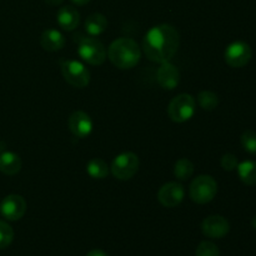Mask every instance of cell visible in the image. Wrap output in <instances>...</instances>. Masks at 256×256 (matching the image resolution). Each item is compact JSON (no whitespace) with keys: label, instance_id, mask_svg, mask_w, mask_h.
I'll return each mask as SVG.
<instances>
[{"label":"cell","instance_id":"6da1fadb","mask_svg":"<svg viewBox=\"0 0 256 256\" xmlns=\"http://www.w3.org/2000/svg\"><path fill=\"white\" fill-rule=\"evenodd\" d=\"M179 45V32L170 24H160L152 26L145 34L142 49L148 59L162 64L174 58Z\"/></svg>","mask_w":256,"mask_h":256},{"label":"cell","instance_id":"7a4b0ae2","mask_svg":"<svg viewBox=\"0 0 256 256\" xmlns=\"http://www.w3.org/2000/svg\"><path fill=\"white\" fill-rule=\"evenodd\" d=\"M110 62L122 70H129L136 66L142 58V52L135 40L130 38H119L110 44L108 49Z\"/></svg>","mask_w":256,"mask_h":256},{"label":"cell","instance_id":"3957f363","mask_svg":"<svg viewBox=\"0 0 256 256\" xmlns=\"http://www.w3.org/2000/svg\"><path fill=\"white\" fill-rule=\"evenodd\" d=\"M218 192V182L210 175H199L192 182L189 188L190 199L196 204H208Z\"/></svg>","mask_w":256,"mask_h":256},{"label":"cell","instance_id":"277c9868","mask_svg":"<svg viewBox=\"0 0 256 256\" xmlns=\"http://www.w3.org/2000/svg\"><path fill=\"white\" fill-rule=\"evenodd\" d=\"M78 55L90 65H102L106 60L108 52L104 44L94 36H85L80 39L78 45Z\"/></svg>","mask_w":256,"mask_h":256},{"label":"cell","instance_id":"5b68a950","mask_svg":"<svg viewBox=\"0 0 256 256\" xmlns=\"http://www.w3.org/2000/svg\"><path fill=\"white\" fill-rule=\"evenodd\" d=\"M196 102L190 94H179L169 102L168 115L174 122H185L195 114Z\"/></svg>","mask_w":256,"mask_h":256},{"label":"cell","instance_id":"8992f818","mask_svg":"<svg viewBox=\"0 0 256 256\" xmlns=\"http://www.w3.org/2000/svg\"><path fill=\"white\" fill-rule=\"evenodd\" d=\"M139 158L132 152H125L116 155L112 160L110 172L118 180H130L139 170Z\"/></svg>","mask_w":256,"mask_h":256},{"label":"cell","instance_id":"52a82bcc","mask_svg":"<svg viewBox=\"0 0 256 256\" xmlns=\"http://www.w3.org/2000/svg\"><path fill=\"white\" fill-rule=\"evenodd\" d=\"M62 74L64 79L74 88H85L90 82V72L82 62L78 60L62 62Z\"/></svg>","mask_w":256,"mask_h":256},{"label":"cell","instance_id":"ba28073f","mask_svg":"<svg viewBox=\"0 0 256 256\" xmlns=\"http://www.w3.org/2000/svg\"><path fill=\"white\" fill-rule=\"evenodd\" d=\"M225 62L229 66L242 68L252 60V50L250 45L245 42H234L225 49Z\"/></svg>","mask_w":256,"mask_h":256},{"label":"cell","instance_id":"9c48e42d","mask_svg":"<svg viewBox=\"0 0 256 256\" xmlns=\"http://www.w3.org/2000/svg\"><path fill=\"white\" fill-rule=\"evenodd\" d=\"M0 212L9 222H16L26 212V202L22 195H8L0 204Z\"/></svg>","mask_w":256,"mask_h":256},{"label":"cell","instance_id":"30bf717a","mask_svg":"<svg viewBox=\"0 0 256 256\" xmlns=\"http://www.w3.org/2000/svg\"><path fill=\"white\" fill-rule=\"evenodd\" d=\"M185 198V189L180 182H170L162 185L158 192V200L165 208H175Z\"/></svg>","mask_w":256,"mask_h":256},{"label":"cell","instance_id":"8fae6325","mask_svg":"<svg viewBox=\"0 0 256 256\" xmlns=\"http://www.w3.org/2000/svg\"><path fill=\"white\" fill-rule=\"evenodd\" d=\"M68 126L74 136L79 138V139H85L92 134L94 124H92V120L89 114L79 110L70 115L68 119Z\"/></svg>","mask_w":256,"mask_h":256},{"label":"cell","instance_id":"7c38bea8","mask_svg":"<svg viewBox=\"0 0 256 256\" xmlns=\"http://www.w3.org/2000/svg\"><path fill=\"white\" fill-rule=\"evenodd\" d=\"M202 230L205 236L212 239H222L226 236L230 232V224L224 216L220 215H212L204 219L202 224Z\"/></svg>","mask_w":256,"mask_h":256},{"label":"cell","instance_id":"4fadbf2b","mask_svg":"<svg viewBox=\"0 0 256 256\" xmlns=\"http://www.w3.org/2000/svg\"><path fill=\"white\" fill-rule=\"evenodd\" d=\"M156 79L162 89L174 90L180 82V72L170 62H162L159 69H158Z\"/></svg>","mask_w":256,"mask_h":256},{"label":"cell","instance_id":"5bb4252c","mask_svg":"<svg viewBox=\"0 0 256 256\" xmlns=\"http://www.w3.org/2000/svg\"><path fill=\"white\" fill-rule=\"evenodd\" d=\"M56 22L62 30H65V32H72L79 25L80 14L75 8L66 5V6L60 8V10L58 12Z\"/></svg>","mask_w":256,"mask_h":256},{"label":"cell","instance_id":"9a60e30c","mask_svg":"<svg viewBox=\"0 0 256 256\" xmlns=\"http://www.w3.org/2000/svg\"><path fill=\"white\" fill-rule=\"evenodd\" d=\"M40 44L48 52H58L62 49L65 45V38L59 30L48 29L45 30L40 38Z\"/></svg>","mask_w":256,"mask_h":256},{"label":"cell","instance_id":"2e32d148","mask_svg":"<svg viewBox=\"0 0 256 256\" xmlns=\"http://www.w3.org/2000/svg\"><path fill=\"white\" fill-rule=\"evenodd\" d=\"M22 159L12 152L0 154V172L5 175H15L22 170Z\"/></svg>","mask_w":256,"mask_h":256},{"label":"cell","instance_id":"e0dca14e","mask_svg":"<svg viewBox=\"0 0 256 256\" xmlns=\"http://www.w3.org/2000/svg\"><path fill=\"white\" fill-rule=\"evenodd\" d=\"M108 28V19L100 12H94L89 15L85 20V30L92 36H98L102 34Z\"/></svg>","mask_w":256,"mask_h":256},{"label":"cell","instance_id":"ac0fdd59","mask_svg":"<svg viewBox=\"0 0 256 256\" xmlns=\"http://www.w3.org/2000/svg\"><path fill=\"white\" fill-rule=\"evenodd\" d=\"M238 175L246 185H256V162L245 160L238 165Z\"/></svg>","mask_w":256,"mask_h":256},{"label":"cell","instance_id":"d6986e66","mask_svg":"<svg viewBox=\"0 0 256 256\" xmlns=\"http://www.w3.org/2000/svg\"><path fill=\"white\" fill-rule=\"evenodd\" d=\"M86 172L92 179H105L110 172V166L99 158H94L86 164Z\"/></svg>","mask_w":256,"mask_h":256},{"label":"cell","instance_id":"ffe728a7","mask_svg":"<svg viewBox=\"0 0 256 256\" xmlns=\"http://www.w3.org/2000/svg\"><path fill=\"white\" fill-rule=\"evenodd\" d=\"M194 174V164L188 158H182L175 162L174 175L180 182H186Z\"/></svg>","mask_w":256,"mask_h":256},{"label":"cell","instance_id":"44dd1931","mask_svg":"<svg viewBox=\"0 0 256 256\" xmlns=\"http://www.w3.org/2000/svg\"><path fill=\"white\" fill-rule=\"evenodd\" d=\"M198 104L206 112H212L216 109L219 105V96L209 90H202L198 94Z\"/></svg>","mask_w":256,"mask_h":256},{"label":"cell","instance_id":"7402d4cb","mask_svg":"<svg viewBox=\"0 0 256 256\" xmlns=\"http://www.w3.org/2000/svg\"><path fill=\"white\" fill-rule=\"evenodd\" d=\"M14 240V230L8 222L0 220V250L6 249Z\"/></svg>","mask_w":256,"mask_h":256},{"label":"cell","instance_id":"603a6c76","mask_svg":"<svg viewBox=\"0 0 256 256\" xmlns=\"http://www.w3.org/2000/svg\"><path fill=\"white\" fill-rule=\"evenodd\" d=\"M242 148H244L245 152H248L249 154H256V132L252 130H246V132H242Z\"/></svg>","mask_w":256,"mask_h":256},{"label":"cell","instance_id":"cb8c5ba5","mask_svg":"<svg viewBox=\"0 0 256 256\" xmlns=\"http://www.w3.org/2000/svg\"><path fill=\"white\" fill-rule=\"evenodd\" d=\"M195 256H220L219 248L212 242H202L196 248Z\"/></svg>","mask_w":256,"mask_h":256},{"label":"cell","instance_id":"d4e9b609","mask_svg":"<svg viewBox=\"0 0 256 256\" xmlns=\"http://www.w3.org/2000/svg\"><path fill=\"white\" fill-rule=\"evenodd\" d=\"M220 164H222V168L224 170L232 172V170H235L238 168L239 162H238V158L234 154H225L222 158V160H220Z\"/></svg>","mask_w":256,"mask_h":256},{"label":"cell","instance_id":"484cf974","mask_svg":"<svg viewBox=\"0 0 256 256\" xmlns=\"http://www.w3.org/2000/svg\"><path fill=\"white\" fill-rule=\"evenodd\" d=\"M86 256H109V255H108L105 252H102V250L94 249V250H92V252H88Z\"/></svg>","mask_w":256,"mask_h":256},{"label":"cell","instance_id":"4316f807","mask_svg":"<svg viewBox=\"0 0 256 256\" xmlns=\"http://www.w3.org/2000/svg\"><path fill=\"white\" fill-rule=\"evenodd\" d=\"M49 5H60L64 0H45Z\"/></svg>","mask_w":256,"mask_h":256},{"label":"cell","instance_id":"83f0119b","mask_svg":"<svg viewBox=\"0 0 256 256\" xmlns=\"http://www.w3.org/2000/svg\"><path fill=\"white\" fill-rule=\"evenodd\" d=\"M72 2L76 5H85L89 2H92V0H72Z\"/></svg>","mask_w":256,"mask_h":256},{"label":"cell","instance_id":"f1b7e54d","mask_svg":"<svg viewBox=\"0 0 256 256\" xmlns=\"http://www.w3.org/2000/svg\"><path fill=\"white\" fill-rule=\"evenodd\" d=\"M252 228H254V229H256V216L252 220Z\"/></svg>","mask_w":256,"mask_h":256}]
</instances>
